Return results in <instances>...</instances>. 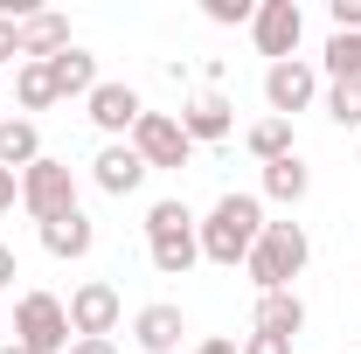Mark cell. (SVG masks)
Here are the masks:
<instances>
[{"mask_svg": "<svg viewBox=\"0 0 361 354\" xmlns=\"http://www.w3.org/2000/svg\"><path fill=\"white\" fill-rule=\"evenodd\" d=\"M326 77L334 84H361V35H326Z\"/></svg>", "mask_w": 361, "mask_h": 354, "instance_id": "cell-22", "label": "cell"}, {"mask_svg": "<svg viewBox=\"0 0 361 354\" xmlns=\"http://www.w3.org/2000/svg\"><path fill=\"white\" fill-rule=\"evenodd\" d=\"M70 49V21L63 14H28L21 21V63H49Z\"/></svg>", "mask_w": 361, "mask_h": 354, "instance_id": "cell-16", "label": "cell"}, {"mask_svg": "<svg viewBox=\"0 0 361 354\" xmlns=\"http://www.w3.org/2000/svg\"><path fill=\"white\" fill-rule=\"evenodd\" d=\"M14 56H21V21L0 14V63H14Z\"/></svg>", "mask_w": 361, "mask_h": 354, "instance_id": "cell-27", "label": "cell"}, {"mask_svg": "<svg viewBox=\"0 0 361 354\" xmlns=\"http://www.w3.org/2000/svg\"><path fill=\"white\" fill-rule=\"evenodd\" d=\"M70 306L56 299V292H21V306H14V348L28 354H70Z\"/></svg>", "mask_w": 361, "mask_h": 354, "instance_id": "cell-3", "label": "cell"}, {"mask_svg": "<svg viewBox=\"0 0 361 354\" xmlns=\"http://www.w3.org/2000/svg\"><path fill=\"white\" fill-rule=\"evenodd\" d=\"M14 202H21V174H7V167H0V216H7Z\"/></svg>", "mask_w": 361, "mask_h": 354, "instance_id": "cell-28", "label": "cell"}, {"mask_svg": "<svg viewBox=\"0 0 361 354\" xmlns=\"http://www.w3.org/2000/svg\"><path fill=\"white\" fill-rule=\"evenodd\" d=\"M264 104H271V118H299V111H313V104H319V70L306 63V56L271 63V70H264Z\"/></svg>", "mask_w": 361, "mask_h": 354, "instance_id": "cell-5", "label": "cell"}, {"mask_svg": "<svg viewBox=\"0 0 361 354\" xmlns=\"http://www.w3.org/2000/svg\"><path fill=\"white\" fill-rule=\"evenodd\" d=\"M146 174H153V167L139 160L126 139H111V146H104V153L90 160V181H97L104 195H118V202H126V195H139V188H146Z\"/></svg>", "mask_w": 361, "mask_h": 354, "instance_id": "cell-11", "label": "cell"}, {"mask_svg": "<svg viewBox=\"0 0 361 354\" xmlns=\"http://www.w3.org/2000/svg\"><path fill=\"white\" fill-rule=\"evenodd\" d=\"M306 257H313L306 222H264V236H257V250L243 257V271H250L257 292H292V278L306 271Z\"/></svg>", "mask_w": 361, "mask_h": 354, "instance_id": "cell-2", "label": "cell"}, {"mask_svg": "<svg viewBox=\"0 0 361 354\" xmlns=\"http://www.w3.org/2000/svg\"><path fill=\"white\" fill-rule=\"evenodd\" d=\"M21 209L35 216V229L56 222V216H70V209H77V174H70V160L42 153L35 167H21Z\"/></svg>", "mask_w": 361, "mask_h": 354, "instance_id": "cell-4", "label": "cell"}, {"mask_svg": "<svg viewBox=\"0 0 361 354\" xmlns=\"http://www.w3.org/2000/svg\"><path fill=\"white\" fill-rule=\"evenodd\" d=\"M180 133L195 139V146H216V139L236 133V104H229L223 90H202V97H188V104H180Z\"/></svg>", "mask_w": 361, "mask_h": 354, "instance_id": "cell-10", "label": "cell"}, {"mask_svg": "<svg viewBox=\"0 0 361 354\" xmlns=\"http://www.w3.org/2000/svg\"><path fill=\"white\" fill-rule=\"evenodd\" d=\"M250 35H257V56H271V63H292V56H299V35H306V14H299V0H257V21H250Z\"/></svg>", "mask_w": 361, "mask_h": 354, "instance_id": "cell-7", "label": "cell"}, {"mask_svg": "<svg viewBox=\"0 0 361 354\" xmlns=\"http://www.w3.org/2000/svg\"><path fill=\"white\" fill-rule=\"evenodd\" d=\"M0 354H28V348H14V341H7V348H0Z\"/></svg>", "mask_w": 361, "mask_h": 354, "instance_id": "cell-32", "label": "cell"}, {"mask_svg": "<svg viewBox=\"0 0 361 354\" xmlns=\"http://www.w3.org/2000/svg\"><path fill=\"white\" fill-rule=\"evenodd\" d=\"M14 97H21V111H49V104H56L49 63H14Z\"/></svg>", "mask_w": 361, "mask_h": 354, "instance_id": "cell-20", "label": "cell"}, {"mask_svg": "<svg viewBox=\"0 0 361 354\" xmlns=\"http://www.w3.org/2000/svg\"><path fill=\"white\" fill-rule=\"evenodd\" d=\"M195 354H236V341H202Z\"/></svg>", "mask_w": 361, "mask_h": 354, "instance_id": "cell-31", "label": "cell"}, {"mask_svg": "<svg viewBox=\"0 0 361 354\" xmlns=\"http://www.w3.org/2000/svg\"><path fill=\"white\" fill-rule=\"evenodd\" d=\"M306 188H313V167H306L299 153L264 167V195H271V202H285V209H299V202H306Z\"/></svg>", "mask_w": 361, "mask_h": 354, "instance_id": "cell-19", "label": "cell"}, {"mask_svg": "<svg viewBox=\"0 0 361 354\" xmlns=\"http://www.w3.org/2000/svg\"><path fill=\"white\" fill-rule=\"evenodd\" d=\"M195 236H202V257H209V264L236 271L257 250V236H264V202H257V195H223L209 216L195 222Z\"/></svg>", "mask_w": 361, "mask_h": 354, "instance_id": "cell-1", "label": "cell"}, {"mask_svg": "<svg viewBox=\"0 0 361 354\" xmlns=\"http://www.w3.org/2000/svg\"><path fill=\"white\" fill-rule=\"evenodd\" d=\"M180 229H195L188 202H153V209H146V243H153V236H180Z\"/></svg>", "mask_w": 361, "mask_h": 354, "instance_id": "cell-24", "label": "cell"}, {"mask_svg": "<svg viewBox=\"0 0 361 354\" xmlns=\"http://www.w3.org/2000/svg\"><path fill=\"white\" fill-rule=\"evenodd\" d=\"M236 354H292V341H278V334H243Z\"/></svg>", "mask_w": 361, "mask_h": 354, "instance_id": "cell-26", "label": "cell"}, {"mask_svg": "<svg viewBox=\"0 0 361 354\" xmlns=\"http://www.w3.org/2000/svg\"><path fill=\"white\" fill-rule=\"evenodd\" d=\"M326 118L341 133H361V84H326Z\"/></svg>", "mask_w": 361, "mask_h": 354, "instance_id": "cell-23", "label": "cell"}, {"mask_svg": "<svg viewBox=\"0 0 361 354\" xmlns=\"http://www.w3.org/2000/svg\"><path fill=\"white\" fill-rule=\"evenodd\" d=\"M49 77H56V97H90V90L104 84V77H97V56H90V49H63V56H49Z\"/></svg>", "mask_w": 361, "mask_h": 354, "instance_id": "cell-15", "label": "cell"}, {"mask_svg": "<svg viewBox=\"0 0 361 354\" xmlns=\"http://www.w3.org/2000/svg\"><path fill=\"white\" fill-rule=\"evenodd\" d=\"M250 334H278V341H299V334H306V299H299V292H257Z\"/></svg>", "mask_w": 361, "mask_h": 354, "instance_id": "cell-13", "label": "cell"}, {"mask_svg": "<svg viewBox=\"0 0 361 354\" xmlns=\"http://www.w3.org/2000/svg\"><path fill=\"white\" fill-rule=\"evenodd\" d=\"M70 354H118V341H70Z\"/></svg>", "mask_w": 361, "mask_h": 354, "instance_id": "cell-30", "label": "cell"}, {"mask_svg": "<svg viewBox=\"0 0 361 354\" xmlns=\"http://www.w3.org/2000/svg\"><path fill=\"white\" fill-rule=\"evenodd\" d=\"M126 146H133L146 167H188V160H195V139L180 133V118H167V111H146Z\"/></svg>", "mask_w": 361, "mask_h": 354, "instance_id": "cell-6", "label": "cell"}, {"mask_svg": "<svg viewBox=\"0 0 361 354\" xmlns=\"http://www.w3.org/2000/svg\"><path fill=\"white\" fill-rule=\"evenodd\" d=\"M14 278H21V264H14V250H7V243H0V292H7V285H14Z\"/></svg>", "mask_w": 361, "mask_h": 354, "instance_id": "cell-29", "label": "cell"}, {"mask_svg": "<svg viewBox=\"0 0 361 354\" xmlns=\"http://www.w3.org/2000/svg\"><path fill=\"white\" fill-rule=\"evenodd\" d=\"M146 257H153L160 278H188L195 257H202V236H195V229H180V236H153V243H146Z\"/></svg>", "mask_w": 361, "mask_h": 354, "instance_id": "cell-18", "label": "cell"}, {"mask_svg": "<svg viewBox=\"0 0 361 354\" xmlns=\"http://www.w3.org/2000/svg\"><path fill=\"white\" fill-rule=\"evenodd\" d=\"M84 104H90V126L104 139H133V126L146 118V97H139L133 84H97Z\"/></svg>", "mask_w": 361, "mask_h": 354, "instance_id": "cell-9", "label": "cell"}, {"mask_svg": "<svg viewBox=\"0 0 361 354\" xmlns=\"http://www.w3.org/2000/svg\"><path fill=\"white\" fill-rule=\"evenodd\" d=\"M90 243H97V222L84 216V209H70V216H56V222H42V250L49 257H90Z\"/></svg>", "mask_w": 361, "mask_h": 354, "instance_id": "cell-14", "label": "cell"}, {"mask_svg": "<svg viewBox=\"0 0 361 354\" xmlns=\"http://www.w3.org/2000/svg\"><path fill=\"white\" fill-rule=\"evenodd\" d=\"M250 153H257V160H292V153H299V146H292V118H257V126H250Z\"/></svg>", "mask_w": 361, "mask_h": 354, "instance_id": "cell-21", "label": "cell"}, {"mask_svg": "<svg viewBox=\"0 0 361 354\" xmlns=\"http://www.w3.org/2000/svg\"><path fill=\"white\" fill-rule=\"evenodd\" d=\"M35 160H42V133H35V118H0V167L21 174V167H35Z\"/></svg>", "mask_w": 361, "mask_h": 354, "instance_id": "cell-17", "label": "cell"}, {"mask_svg": "<svg viewBox=\"0 0 361 354\" xmlns=\"http://www.w3.org/2000/svg\"><path fill=\"white\" fill-rule=\"evenodd\" d=\"M118 312H126V299H118V285L90 278V285H77V292H70V334H77V341H111Z\"/></svg>", "mask_w": 361, "mask_h": 354, "instance_id": "cell-8", "label": "cell"}, {"mask_svg": "<svg viewBox=\"0 0 361 354\" xmlns=\"http://www.w3.org/2000/svg\"><path fill=\"white\" fill-rule=\"evenodd\" d=\"M202 14L216 28H236V21H257V0H202Z\"/></svg>", "mask_w": 361, "mask_h": 354, "instance_id": "cell-25", "label": "cell"}, {"mask_svg": "<svg viewBox=\"0 0 361 354\" xmlns=\"http://www.w3.org/2000/svg\"><path fill=\"white\" fill-rule=\"evenodd\" d=\"M180 334H188V319H180V306H139V319H133V341H139V354H180Z\"/></svg>", "mask_w": 361, "mask_h": 354, "instance_id": "cell-12", "label": "cell"}]
</instances>
